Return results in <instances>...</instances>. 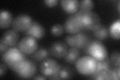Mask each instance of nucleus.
I'll return each instance as SVG.
<instances>
[{
	"mask_svg": "<svg viewBox=\"0 0 120 80\" xmlns=\"http://www.w3.org/2000/svg\"><path fill=\"white\" fill-rule=\"evenodd\" d=\"M82 31H94L101 25L99 16L92 11L80 10L74 14Z\"/></svg>",
	"mask_w": 120,
	"mask_h": 80,
	"instance_id": "nucleus-1",
	"label": "nucleus"
},
{
	"mask_svg": "<svg viewBox=\"0 0 120 80\" xmlns=\"http://www.w3.org/2000/svg\"><path fill=\"white\" fill-rule=\"evenodd\" d=\"M1 55L2 61L7 67L16 71L21 63L27 58L26 54L19 49L11 47Z\"/></svg>",
	"mask_w": 120,
	"mask_h": 80,
	"instance_id": "nucleus-2",
	"label": "nucleus"
},
{
	"mask_svg": "<svg viewBox=\"0 0 120 80\" xmlns=\"http://www.w3.org/2000/svg\"><path fill=\"white\" fill-rule=\"evenodd\" d=\"M75 66L80 74L90 76L96 71L97 61L91 56H85L77 61L75 63Z\"/></svg>",
	"mask_w": 120,
	"mask_h": 80,
	"instance_id": "nucleus-3",
	"label": "nucleus"
},
{
	"mask_svg": "<svg viewBox=\"0 0 120 80\" xmlns=\"http://www.w3.org/2000/svg\"><path fill=\"white\" fill-rule=\"evenodd\" d=\"M37 67L33 61L26 58L18 67L15 72L22 79L32 78L36 74Z\"/></svg>",
	"mask_w": 120,
	"mask_h": 80,
	"instance_id": "nucleus-4",
	"label": "nucleus"
},
{
	"mask_svg": "<svg viewBox=\"0 0 120 80\" xmlns=\"http://www.w3.org/2000/svg\"><path fill=\"white\" fill-rule=\"evenodd\" d=\"M60 67L61 65L57 60L49 58L41 62L39 66V70L41 73L48 79L58 74Z\"/></svg>",
	"mask_w": 120,
	"mask_h": 80,
	"instance_id": "nucleus-5",
	"label": "nucleus"
},
{
	"mask_svg": "<svg viewBox=\"0 0 120 80\" xmlns=\"http://www.w3.org/2000/svg\"><path fill=\"white\" fill-rule=\"evenodd\" d=\"M88 47L89 56H92L97 61L103 60L108 56V52L106 47L100 41L92 40Z\"/></svg>",
	"mask_w": 120,
	"mask_h": 80,
	"instance_id": "nucleus-6",
	"label": "nucleus"
},
{
	"mask_svg": "<svg viewBox=\"0 0 120 80\" xmlns=\"http://www.w3.org/2000/svg\"><path fill=\"white\" fill-rule=\"evenodd\" d=\"M32 18L29 15L22 14L15 18L13 20V29L17 32H25L28 30L33 23Z\"/></svg>",
	"mask_w": 120,
	"mask_h": 80,
	"instance_id": "nucleus-7",
	"label": "nucleus"
},
{
	"mask_svg": "<svg viewBox=\"0 0 120 80\" xmlns=\"http://www.w3.org/2000/svg\"><path fill=\"white\" fill-rule=\"evenodd\" d=\"M19 49L26 55H32L38 48V43L36 38L27 36L18 42Z\"/></svg>",
	"mask_w": 120,
	"mask_h": 80,
	"instance_id": "nucleus-8",
	"label": "nucleus"
},
{
	"mask_svg": "<svg viewBox=\"0 0 120 80\" xmlns=\"http://www.w3.org/2000/svg\"><path fill=\"white\" fill-rule=\"evenodd\" d=\"M68 48L65 42L61 41L52 43L49 49L51 56L57 59L64 58L67 54Z\"/></svg>",
	"mask_w": 120,
	"mask_h": 80,
	"instance_id": "nucleus-9",
	"label": "nucleus"
},
{
	"mask_svg": "<svg viewBox=\"0 0 120 80\" xmlns=\"http://www.w3.org/2000/svg\"><path fill=\"white\" fill-rule=\"evenodd\" d=\"M73 39L75 47L82 50L87 47L92 41L91 35L85 31L73 34Z\"/></svg>",
	"mask_w": 120,
	"mask_h": 80,
	"instance_id": "nucleus-10",
	"label": "nucleus"
},
{
	"mask_svg": "<svg viewBox=\"0 0 120 80\" xmlns=\"http://www.w3.org/2000/svg\"><path fill=\"white\" fill-rule=\"evenodd\" d=\"M24 33L27 36H31L36 39H41L45 36L46 30L39 22L33 21L30 28Z\"/></svg>",
	"mask_w": 120,
	"mask_h": 80,
	"instance_id": "nucleus-11",
	"label": "nucleus"
},
{
	"mask_svg": "<svg viewBox=\"0 0 120 80\" xmlns=\"http://www.w3.org/2000/svg\"><path fill=\"white\" fill-rule=\"evenodd\" d=\"M19 38V35L17 31L14 29H10L3 34L0 42L9 47H12L18 43Z\"/></svg>",
	"mask_w": 120,
	"mask_h": 80,
	"instance_id": "nucleus-12",
	"label": "nucleus"
},
{
	"mask_svg": "<svg viewBox=\"0 0 120 80\" xmlns=\"http://www.w3.org/2000/svg\"><path fill=\"white\" fill-rule=\"evenodd\" d=\"M65 31L70 34H75L82 31L74 14L71 15L66 20L64 25Z\"/></svg>",
	"mask_w": 120,
	"mask_h": 80,
	"instance_id": "nucleus-13",
	"label": "nucleus"
},
{
	"mask_svg": "<svg viewBox=\"0 0 120 80\" xmlns=\"http://www.w3.org/2000/svg\"><path fill=\"white\" fill-rule=\"evenodd\" d=\"M51 55L49 50L46 47H40L33 53L31 56V59L36 62H41L49 58Z\"/></svg>",
	"mask_w": 120,
	"mask_h": 80,
	"instance_id": "nucleus-14",
	"label": "nucleus"
},
{
	"mask_svg": "<svg viewBox=\"0 0 120 80\" xmlns=\"http://www.w3.org/2000/svg\"><path fill=\"white\" fill-rule=\"evenodd\" d=\"M61 5L66 12L74 14L77 12L79 8V1L78 0H62Z\"/></svg>",
	"mask_w": 120,
	"mask_h": 80,
	"instance_id": "nucleus-15",
	"label": "nucleus"
},
{
	"mask_svg": "<svg viewBox=\"0 0 120 80\" xmlns=\"http://www.w3.org/2000/svg\"><path fill=\"white\" fill-rule=\"evenodd\" d=\"M80 54V49L76 47H71L68 50L67 54L64 58V61L68 64H75L79 59Z\"/></svg>",
	"mask_w": 120,
	"mask_h": 80,
	"instance_id": "nucleus-16",
	"label": "nucleus"
},
{
	"mask_svg": "<svg viewBox=\"0 0 120 80\" xmlns=\"http://www.w3.org/2000/svg\"><path fill=\"white\" fill-rule=\"evenodd\" d=\"M58 75L60 80H66L72 79L75 75L74 69L69 65L62 64L61 65Z\"/></svg>",
	"mask_w": 120,
	"mask_h": 80,
	"instance_id": "nucleus-17",
	"label": "nucleus"
},
{
	"mask_svg": "<svg viewBox=\"0 0 120 80\" xmlns=\"http://www.w3.org/2000/svg\"><path fill=\"white\" fill-rule=\"evenodd\" d=\"M12 15L8 11L2 10L0 11V27L1 29L8 28L12 25Z\"/></svg>",
	"mask_w": 120,
	"mask_h": 80,
	"instance_id": "nucleus-18",
	"label": "nucleus"
},
{
	"mask_svg": "<svg viewBox=\"0 0 120 80\" xmlns=\"http://www.w3.org/2000/svg\"><path fill=\"white\" fill-rule=\"evenodd\" d=\"M109 35V30L107 27L101 25L97 29L93 31V36L97 40L103 41L106 39Z\"/></svg>",
	"mask_w": 120,
	"mask_h": 80,
	"instance_id": "nucleus-19",
	"label": "nucleus"
},
{
	"mask_svg": "<svg viewBox=\"0 0 120 80\" xmlns=\"http://www.w3.org/2000/svg\"><path fill=\"white\" fill-rule=\"evenodd\" d=\"M110 70H100L96 71L94 73L90 75L91 77L90 78L93 80H111Z\"/></svg>",
	"mask_w": 120,
	"mask_h": 80,
	"instance_id": "nucleus-20",
	"label": "nucleus"
},
{
	"mask_svg": "<svg viewBox=\"0 0 120 80\" xmlns=\"http://www.w3.org/2000/svg\"><path fill=\"white\" fill-rule=\"evenodd\" d=\"M112 69V65L110 61V58L108 56L103 60L97 61L96 71L100 70H110Z\"/></svg>",
	"mask_w": 120,
	"mask_h": 80,
	"instance_id": "nucleus-21",
	"label": "nucleus"
},
{
	"mask_svg": "<svg viewBox=\"0 0 120 80\" xmlns=\"http://www.w3.org/2000/svg\"><path fill=\"white\" fill-rule=\"evenodd\" d=\"M120 19L112 23L110 28L109 34L112 38L115 39L119 40L120 39Z\"/></svg>",
	"mask_w": 120,
	"mask_h": 80,
	"instance_id": "nucleus-22",
	"label": "nucleus"
},
{
	"mask_svg": "<svg viewBox=\"0 0 120 80\" xmlns=\"http://www.w3.org/2000/svg\"><path fill=\"white\" fill-rule=\"evenodd\" d=\"M64 30L63 26L61 24H57L52 27L50 30V32L52 35L55 37H60L64 34Z\"/></svg>",
	"mask_w": 120,
	"mask_h": 80,
	"instance_id": "nucleus-23",
	"label": "nucleus"
},
{
	"mask_svg": "<svg viewBox=\"0 0 120 80\" xmlns=\"http://www.w3.org/2000/svg\"><path fill=\"white\" fill-rule=\"evenodd\" d=\"M94 6V3L92 0H82L79 2L80 10L85 11H92Z\"/></svg>",
	"mask_w": 120,
	"mask_h": 80,
	"instance_id": "nucleus-24",
	"label": "nucleus"
},
{
	"mask_svg": "<svg viewBox=\"0 0 120 80\" xmlns=\"http://www.w3.org/2000/svg\"><path fill=\"white\" fill-rule=\"evenodd\" d=\"M110 60L112 66L120 67V54L118 51H115L112 53Z\"/></svg>",
	"mask_w": 120,
	"mask_h": 80,
	"instance_id": "nucleus-25",
	"label": "nucleus"
},
{
	"mask_svg": "<svg viewBox=\"0 0 120 80\" xmlns=\"http://www.w3.org/2000/svg\"><path fill=\"white\" fill-rule=\"evenodd\" d=\"M120 67H115L110 70L111 80H119L120 79Z\"/></svg>",
	"mask_w": 120,
	"mask_h": 80,
	"instance_id": "nucleus-26",
	"label": "nucleus"
},
{
	"mask_svg": "<svg viewBox=\"0 0 120 80\" xmlns=\"http://www.w3.org/2000/svg\"><path fill=\"white\" fill-rule=\"evenodd\" d=\"M65 43L71 47H75L73 39V34L67 36L65 38Z\"/></svg>",
	"mask_w": 120,
	"mask_h": 80,
	"instance_id": "nucleus-27",
	"label": "nucleus"
},
{
	"mask_svg": "<svg viewBox=\"0 0 120 80\" xmlns=\"http://www.w3.org/2000/svg\"><path fill=\"white\" fill-rule=\"evenodd\" d=\"M44 3L47 6L49 7H53L57 5L58 0H46Z\"/></svg>",
	"mask_w": 120,
	"mask_h": 80,
	"instance_id": "nucleus-28",
	"label": "nucleus"
},
{
	"mask_svg": "<svg viewBox=\"0 0 120 80\" xmlns=\"http://www.w3.org/2000/svg\"><path fill=\"white\" fill-rule=\"evenodd\" d=\"M7 66L3 62L0 63V77L2 76L5 74L7 70Z\"/></svg>",
	"mask_w": 120,
	"mask_h": 80,
	"instance_id": "nucleus-29",
	"label": "nucleus"
},
{
	"mask_svg": "<svg viewBox=\"0 0 120 80\" xmlns=\"http://www.w3.org/2000/svg\"><path fill=\"white\" fill-rule=\"evenodd\" d=\"M9 48V47L2 43V42H0V54H1V55H2L3 53H4Z\"/></svg>",
	"mask_w": 120,
	"mask_h": 80,
	"instance_id": "nucleus-30",
	"label": "nucleus"
},
{
	"mask_svg": "<svg viewBox=\"0 0 120 80\" xmlns=\"http://www.w3.org/2000/svg\"><path fill=\"white\" fill-rule=\"evenodd\" d=\"M32 79L34 80H46L47 79V78L45 77L44 76L42 75H38L36 76L34 78H32Z\"/></svg>",
	"mask_w": 120,
	"mask_h": 80,
	"instance_id": "nucleus-31",
	"label": "nucleus"
}]
</instances>
